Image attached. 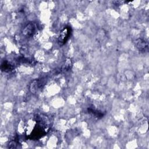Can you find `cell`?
I'll use <instances>...</instances> for the list:
<instances>
[{
    "instance_id": "cell-1",
    "label": "cell",
    "mask_w": 149,
    "mask_h": 149,
    "mask_svg": "<svg viewBox=\"0 0 149 149\" xmlns=\"http://www.w3.org/2000/svg\"><path fill=\"white\" fill-rule=\"evenodd\" d=\"M70 29L69 27H65L60 32L58 37V42L60 45H62L66 42L70 35Z\"/></svg>"
},
{
    "instance_id": "cell-5",
    "label": "cell",
    "mask_w": 149,
    "mask_h": 149,
    "mask_svg": "<svg viewBox=\"0 0 149 149\" xmlns=\"http://www.w3.org/2000/svg\"><path fill=\"white\" fill-rule=\"evenodd\" d=\"M1 68L2 70H9L10 69V65L7 62H3V63L2 64V66H1Z\"/></svg>"
},
{
    "instance_id": "cell-4",
    "label": "cell",
    "mask_w": 149,
    "mask_h": 149,
    "mask_svg": "<svg viewBox=\"0 0 149 149\" xmlns=\"http://www.w3.org/2000/svg\"><path fill=\"white\" fill-rule=\"evenodd\" d=\"M88 111L89 112L91 113L95 117H96L97 118H102L104 115V113L101 111H99L92 109V108H88Z\"/></svg>"
},
{
    "instance_id": "cell-3",
    "label": "cell",
    "mask_w": 149,
    "mask_h": 149,
    "mask_svg": "<svg viewBox=\"0 0 149 149\" xmlns=\"http://www.w3.org/2000/svg\"><path fill=\"white\" fill-rule=\"evenodd\" d=\"M35 31V26L33 23H29L23 30V34L26 37L31 36Z\"/></svg>"
},
{
    "instance_id": "cell-2",
    "label": "cell",
    "mask_w": 149,
    "mask_h": 149,
    "mask_svg": "<svg viewBox=\"0 0 149 149\" xmlns=\"http://www.w3.org/2000/svg\"><path fill=\"white\" fill-rule=\"evenodd\" d=\"M136 47L141 51H145L148 48V43L143 39L139 38L134 41Z\"/></svg>"
}]
</instances>
